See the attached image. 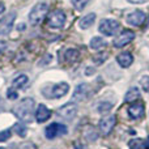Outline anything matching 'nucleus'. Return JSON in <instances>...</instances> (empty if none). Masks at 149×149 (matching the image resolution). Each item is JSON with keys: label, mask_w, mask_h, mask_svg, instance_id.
I'll use <instances>...</instances> for the list:
<instances>
[{"label": "nucleus", "mask_w": 149, "mask_h": 149, "mask_svg": "<svg viewBox=\"0 0 149 149\" xmlns=\"http://www.w3.org/2000/svg\"><path fill=\"white\" fill-rule=\"evenodd\" d=\"M9 137H10V130H5V131L0 132V143L7 141Z\"/></svg>", "instance_id": "a878e982"}, {"label": "nucleus", "mask_w": 149, "mask_h": 149, "mask_svg": "<svg viewBox=\"0 0 149 149\" xmlns=\"http://www.w3.org/2000/svg\"><path fill=\"white\" fill-rule=\"evenodd\" d=\"M93 72H94L93 70H86V74H90V73H93Z\"/></svg>", "instance_id": "72a5a7b5"}, {"label": "nucleus", "mask_w": 149, "mask_h": 149, "mask_svg": "<svg viewBox=\"0 0 149 149\" xmlns=\"http://www.w3.org/2000/svg\"><path fill=\"white\" fill-rule=\"evenodd\" d=\"M0 105H1V100H0Z\"/></svg>", "instance_id": "f704fd0d"}, {"label": "nucleus", "mask_w": 149, "mask_h": 149, "mask_svg": "<svg viewBox=\"0 0 149 149\" xmlns=\"http://www.w3.org/2000/svg\"><path fill=\"white\" fill-rule=\"evenodd\" d=\"M115 123H116V119H115V116H114V115L106 116V118L101 119L100 124H98L101 134H102V135H109L111 131H113L114 127H115Z\"/></svg>", "instance_id": "9b49d317"}, {"label": "nucleus", "mask_w": 149, "mask_h": 149, "mask_svg": "<svg viewBox=\"0 0 149 149\" xmlns=\"http://www.w3.org/2000/svg\"><path fill=\"white\" fill-rule=\"evenodd\" d=\"M34 113V100L33 98H24L18 102V105L15 107V114L20 120L22 122H31Z\"/></svg>", "instance_id": "f257e3e1"}, {"label": "nucleus", "mask_w": 149, "mask_h": 149, "mask_svg": "<svg viewBox=\"0 0 149 149\" xmlns=\"http://www.w3.org/2000/svg\"><path fill=\"white\" fill-rule=\"evenodd\" d=\"M15 20H16L15 12L8 13L7 16H4V17L0 20V36H5V34H8L10 30H12V26H13Z\"/></svg>", "instance_id": "1a4fd4ad"}, {"label": "nucleus", "mask_w": 149, "mask_h": 149, "mask_svg": "<svg viewBox=\"0 0 149 149\" xmlns=\"http://www.w3.org/2000/svg\"><path fill=\"white\" fill-rule=\"evenodd\" d=\"M107 54L106 52H103V54H100V55H95V56H93V60H94L95 63H103L106 59H107Z\"/></svg>", "instance_id": "bb28decb"}, {"label": "nucleus", "mask_w": 149, "mask_h": 149, "mask_svg": "<svg viewBox=\"0 0 149 149\" xmlns=\"http://www.w3.org/2000/svg\"><path fill=\"white\" fill-rule=\"evenodd\" d=\"M47 13H49V4H46V3H38L37 5H34L33 9L29 13V22H30V25H33V26L38 25Z\"/></svg>", "instance_id": "f03ea898"}, {"label": "nucleus", "mask_w": 149, "mask_h": 149, "mask_svg": "<svg viewBox=\"0 0 149 149\" xmlns=\"http://www.w3.org/2000/svg\"><path fill=\"white\" fill-rule=\"evenodd\" d=\"M13 130H15V132L18 135V136H21V137H25L26 136V127H25V124L24 123H16L15 126H13Z\"/></svg>", "instance_id": "412c9836"}, {"label": "nucleus", "mask_w": 149, "mask_h": 149, "mask_svg": "<svg viewBox=\"0 0 149 149\" xmlns=\"http://www.w3.org/2000/svg\"><path fill=\"white\" fill-rule=\"evenodd\" d=\"M28 81H29V79H28V76H26V74H20V76H17L15 80H13L12 85H13V88L20 89V88L25 86V85L28 84Z\"/></svg>", "instance_id": "aec40b11"}, {"label": "nucleus", "mask_w": 149, "mask_h": 149, "mask_svg": "<svg viewBox=\"0 0 149 149\" xmlns=\"http://www.w3.org/2000/svg\"><path fill=\"white\" fill-rule=\"evenodd\" d=\"M4 10H5V5H4V3L0 1V15H1V13L4 12Z\"/></svg>", "instance_id": "2f4dec72"}, {"label": "nucleus", "mask_w": 149, "mask_h": 149, "mask_svg": "<svg viewBox=\"0 0 149 149\" xmlns=\"http://www.w3.org/2000/svg\"><path fill=\"white\" fill-rule=\"evenodd\" d=\"M5 50H7V42H5V41H0V54H3Z\"/></svg>", "instance_id": "c756f323"}, {"label": "nucleus", "mask_w": 149, "mask_h": 149, "mask_svg": "<svg viewBox=\"0 0 149 149\" xmlns=\"http://www.w3.org/2000/svg\"><path fill=\"white\" fill-rule=\"evenodd\" d=\"M140 84H141L143 89H144L147 93H149V76L141 77V80H140Z\"/></svg>", "instance_id": "393cba45"}, {"label": "nucleus", "mask_w": 149, "mask_h": 149, "mask_svg": "<svg viewBox=\"0 0 149 149\" xmlns=\"http://www.w3.org/2000/svg\"><path fill=\"white\" fill-rule=\"evenodd\" d=\"M68 86L67 82H59V84H55V85H50V90H43V95L46 98H62L63 95H65L68 93Z\"/></svg>", "instance_id": "39448f33"}, {"label": "nucleus", "mask_w": 149, "mask_h": 149, "mask_svg": "<svg viewBox=\"0 0 149 149\" xmlns=\"http://www.w3.org/2000/svg\"><path fill=\"white\" fill-rule=\"evenodd\" d=\"M74 148H76V149H84V148H82V145H79V144L74 145Z\"/></svg>", "instance_id": "473e14b6"}, {"label": "nucleus", "mask_w": 149, "mask_h": 149, "mask_svg": "<svg viewBox=\"0 0 149 149\" xmlns=\"http://www.w3.org/2000/svg\"><path fill=\"white\" fill-rule=\"evenodd\" d=\"M145 148V143H143V140L140 139H135L130 141V149H144Z\"/></svg>", "instance_id": "b1692460"}, {"label": "nucleus", "mask_w": 149, "mask_h": 149, "mask_svg": "<svg viewBox=\"0 0 149 149\" xmlns=\"http://www.w3.org/2000/svg\"><path fill=\"white\" fill-rule=\"evenodd\" d=\"M127 1L132 3V4H143V3H147L149 0H127Z\"/></svg>", "instance_id": "7c9ffc66"}, {"label": "nucleus", "mask_w": 149, "mask_h": 149, "mask_svg": "<svg viewBox=\"0 0 149 149\" xmlns=\"http://www.w3.org/2000/svg\"><path fill=\"white\" fill-rule=\"evenodd\" d=\"M106 45L107 43H106V41L102 37H93L89 46H90V49H93V50H100V49H103Z\"/></svg>", "instance_id": "a211bd4d"}, {"label": "nucleus", "mask_w": 149, "mask_h": 149, "mask_svg": "<svg viewBox=\"0 0 149 149\" xmlns=\"http://www.w3.org/2000/svg\"><path fill=\"white\" fill-rule=\"evenodd\" d=\"M77 114V105L76 102H68L65 105H63L62 107H59L58 110V115L63 119H67V120H72Z\"/></svg>", "instance_id": "423d86ee"}, {"label": "nucleus", "mask_w": 149, "mask_h": 149, "mask_svg": "<svg viewBox=\"0 0 149 149\" xmlns=\"http://www.w3.org/2000/svg\"><path fill=\"white\" fill-rule=\"evenodd\" d=\"M18 149H37V145L33 144V143H24V144L20 145Z\"/></svg>", "instance_id": "c85d7f7f"}, {"label": "nucleus", "mask_w": 149, "mask_h": 149, "mask_svg": "<svg viewBox=\"0 0 149 149\" xmlns=\"http://www.w3.org/2000/svg\"><path fill=\"white\" fill-rule=\"evenodd\" d=\"M0 149H4V148H0Z\"/></svg>", "instance_id": "c9c22d12"}, {"label": "nucleus", "mask_w": 149, "mask_h": 149, "mask_svg": "<svg viewBox=\"0 0 149 149\" xmlns=\"http://www.w3.org/2000/svg\"><path fill=\"white\" fill-rule=\"evenodd\" d=\"M126 21L131 26H141L145 21V13L140 9H136L134 12H131L130 15H127Z\"/></svg>", "instance_id": "9d476101"}, {"label": "nucleus", "mask_w": 149, "mask_h": 149, "mask_svg": "<svg viewBox=\"0 0 149 149\" xmlns=\"http://www.w3.org/2000/svg\"><path fill=\"white\" fill-rule=\"evenodd\" d=\"M144 103L141 102H136L134 103V105L131 106V107L128 109V115L131 119H135V120H137V119H141L144 118Z\"/></svg>", "instance_id": "f8f14e48"}, {"label": "nucleus", "mask_w": 149, "mask_h": 149, "mask_svg": "<svg viewBox=\"0 0 149 149\" xmlns=\"http://www.w3.org/2000/svg\"><path fill=\"white\" fill-rule=\"evenodd\" d=\"M120 28V24L116 20H111V18H105L100 22V26H98V30H100L101 34L106 37H111L116 33Z\"/></svg>", "instance_id": "20e7f679"}, {"label": "nucleus", "mask_w": 149, "mask_h": 149, "mask_svg": "<svg viewBox=\"0 0 149 149\" xmlns=\"http://www.w3.org/2000/svg\"><path fill=\"white\" fill-rule=\"evenodd\" d=\"M111 107H113V103L110 102H101L100 105H98V113L101 114H107L109 111L111 110Z\"/></svg>", "instance_id": "4be33fe9"}, {"label": "nucleus", "mask_w": 149, "mask_h": 149, "mask_svg": "<svg viewBox=\"0 0 149 149\" xmlns=\"http://www.w3.org/2000/svg\"><path fill=\"white\" fill-rule=\"evenodd\" d=\"M140 98V90L137 89V88H132V89H130L128 92H127L126 97H124V101L126 102H135L136 100H139Z\"/></svg>", "instance_id": "6ab92c4d"}, {"label": "nucleus", "mask_w": 149, "mask_h": 149, "mask_svg": "<svg viewBox=\"0 0 149 149\" xmlns=\"http://www.w3.org/2000/svg\"><path fill=\"white\" fill-rule=\"evenodd\" d=\"M89 1H90V0H71L72 5L76 8L77 10H82L88 5V3H89Z\"/></svg>", "instance_id": "5701e85b"}, {"label": "nucleus", "mask_w": 149, "mask_h": 149, "mask_svg": "<svg viewBox=\"0 0 149 149\" xmlns=\"http://www.w3.org/2000/svg\"><path fill=\"white\" fill-rule=\"evenodd\" d=\"M65 25V15L63 10L55 9L47 16V26L52 29H62Z\"/></svg>", "instance_id": "7ed1b4c3"}, {"label": "nucleus", "mask_w": 149, "mask_h": 149, "mask_svg": "<svg viewBox=\"0 0 149 149\" xmlns=\"http://www.w3.org/2000/svg\"><path fill=\"white\" fill-rule=\"evenodd\" d=\"M116 62H118V64L120 65V67L123 68H128L130 65L134 63V56H132L131 52H122V54L118 55V58H116Z\"/></svg>", "instance_id": "2eb2a0df"}, {"label": "nucleus", "mask_w": 149, "mask_h": 149, "mask_svg": "<svg viewBox=\"0 0 149 149\" xmlns=\"http://www.w3.org/2000/svg\"><path fill=\"white\" fill-rule=\"evenodd\" d=\"M65 134H67V127L60 123H51L46 128V137L50 140L55 139L58 136H63Z\"/></svg>", "instance_id": "0eeeda50"}, {"label": "nucleus", "mask_w": 149, "mask_h": 149, "mask_svg": "<svg viewBox=\"0 0 149 149\" xmlns=\"http://www.w3.org/2000/svg\"><path fill=\"white\" fill-rule=\"evenodd\" d=\"M88 93H89V85L88 84H80L74 89L73 93V100L74 101H84L86 98Z\"/></svg>", "instance_id": "4468645a"}, {"label": "nucleus", "mask_w": 149, "mask_h": 149, "mask_svg": "<svg viewBox=\"0 0 149 149\" xmlns=\"http://www.w3.org/2000/svg\"><path fill=\"white\" fill-rule=\"evenodd\" d=\"M7 97L9 98V100H17L18 93L16 92L13 88H10V89H8V92H7Z\"/></svg>", "instance_id": "cd10ccee"}, {"label": "nucleus", "mask_w": 149, "mask_h": 149, "mask_svg": "<svg viewBox=\"0 0 149 149\" xmlns=\"http://www.w3.org/2000/svg\"><path fill=\"white\" fill-rule=\"evenodd\" d=\"M51 116V110L46 107L45 105H39L38 109L36 110V119L38 123H43Z\"/></svg>", "instance_id": "ddd939ff"}, {"label": "nucleus", "mask_w": 149, "mask_h": 149, "mask_svg": "<svg viewBox=\"0 0 149 149\" xmlns=\"http://www.w3.org/2000/svg\"><path fill=\"white\" fill-rule=\"evenodd\" d=\"M94 21H95V13H89V15L84 16V17L79 21V26L85 30V29L90 28V26L94 24Z\"/></svg>", "instance_id": "f3484780"}, {"label": "nucleus", "mask_w": 149, "mask_h": 149, "mask_svg": "<svg viewBox=\"0 0 149 149\" xmlns=\"http://www.w3.org/2000/svg\"><path fill=\"white\" fill-rule=\"evenodd\" d=\"M134 38H135L134 31L126 29V30H123L115 39H114V47H116V49H119V47H124L126 45L131 43V42L134 41Z\"/></svg>", "instance_id": "6e6552de"}, {"label": "nucleus", "mask_w": 149, "mask_h": 149, "mask_svg": "<svg viewBox=\"0 0 149 149\" xmlns=\"http://www.w3.org/2000/svg\"><path fill=\"white\" fill-rule=\"evenodd\" d=\"M63 59H64L65 63H70L72 64L77 59H79V51L73 49H67L63 51Z\"/></svg>", "instance_id": "dca6fc26"}]
</instances>
